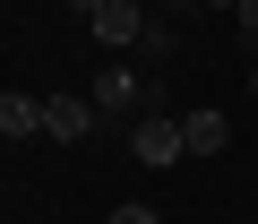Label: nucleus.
<instances>
[{
    "mask_svg": "<svg viewBox=\"0 0 258 224\" xmlns=\"http://www.w3.org/2000/svg\"><path fill=\"white\" fill-rule=\"evenodd\" d=\"M181 138H189V155H224V147H232L224 112H181Z\"/></svg>",
    "mask_w": 258,
    "mask_h": 224,
    "instance_id": "nucleus-5",
    "label": "nucleus"
},
{
    "mask_svg": "<svg viewBox=\"0 0 258 224\" xmlns=\"http://www.w3.org/2000/svg\"><path fill=\"white\" fill-rule=\"evenodd\" d=\"M129 103H138V78H129V69H103L95 78V112H129Z\"/></svg>",
    "mask_w": 258,
    "mask_h": 224,
    "instance_id": "nucleus-6",
    "label": "nucleus"
},
{
    "mask_svg": "<svg viewBox=\"0 0 258 224\" xmlns=\"http://www.w3.org/2000/svg\"><path fill=\"white\" fill-rule=\"evenodd\" d=\"M86 130H95V112H86V95H43V138L78 147Z\"/></svg>",
    "mask_w": 258,
    "mask_h": 224,
    "instance_id": "nucleus-3",
    "label": "nucleus"
},
{
    "mask_svg": "<svg viewBox=\"0 0 258 224\" xmlns=\"http://www.w3.org/2000/svg\"><path fill=\"white\" fill-rule=\"evenodd\" d=\"M112 224H155V207H112Z\"/></svg>",
    "mask_w": 258,
    "mask_h": 224,
    "instance_id": "nucleus-8",
    "label": "nucleus"
},
{
    "mask_svg": "<svg viewBox=\"0 0 258 224\" xmlns=\"http://www.w3.org/2000/svg\"><path fill=\"white\" fill-rule=\"evenodd\" d=\"M69 9H86V18H95V9H103V0H69Z\"/></svg>",
    "mask_w": 258,
    "mask_h": 224,
    "instance_id": "nucleus-9",
    "label": "nucleus"
},
{
    "mask_svg": "<svg viewBox=\"0 0 258 224\" xmlns=\"http://www.w3.org/2000/svg\"><path fill=\"white\" fill-rule=\"evenodd\" d=\"M215 9H241V0H215Z\"/></svg>",
    "mask_w": 258,
    "mask_h": 224,
    "instance_id": "nucleus-12",
    "label": "nucleus"
},
{
    "mask_svg": "<svg viewBox=\"0 0 258 224\" xmlns=\"http://www.w3.org/2000/svg\"><path fill=\"white\" fill-rule=\"evenodd\" d=\"M129 147H138V164H172V155H189V138H181V112H147L138 130H129Z\"/></svg>",
    "mask_w": 258,
    "mask_h": 224,
    "instance_id": "nucleus-1",
    "label": "nucleus"
},
{
    "mask_svg": "<svg viewBox=\"0 0 258 224\" xmlns=\"http://www.w3.org/2000/svg\"><path fill=\"white\" fill-rule=\"evenodd\" d=\"M0 138H9V147H26V138H43V95H0Z\"/></svg>",
    "mask_w": 258,
    "mask_h": 224,
    "instance_id": "nucleus-4",
    "label": "nucleus"
},
{
    "mask_svg": "<svg viewBox=\"0 0 258 224\" xmlns=\"http://www.w3.org/2000/svg\"><path fill=\"white\" fill-rule=\"evenodd\" d=\"M249 95H258V61H249Z\"/></svg>",
    "mask_w": 258,
    "mask_h": 224,
    "instance_id": "nucleus-10",
    "label": "nucleus"
},
{
    "mask_svg": "<svg viewBox=\"0 0 258 224\" xmlns=\"http://www.w3.org/2000/svg\"><path fill=\"white\" fill-rule=\"evenodd\" d=\"M86 26H95V43H147V26H155V18L138 9V0H103Z\"/></svg>",
    "mask_w": 258,
    "mask_h": 224,
    "instance_id": "nucleus-2",
    "label": "nucleus"
},
{
    "mask_svg": "<svg viewBox=\"0 0 258 224\" xmlns=\"http://www.w3.org/2000/svg\"><path fill=\"white\" fill-rule=\"evenodd\" d=\"M164 9H189V0H164Z\"/></svg>",
    "mask_w": 258,
    "mask_h": 224,
    "instance_id": "nucleus-11",
    "label": "nucleus"
},
{
    "mask_svg": "<svg viewBox=\"0 0 258 224\" xmlns=\"http://www.w3.org/2000/svg\"><path fill=\"white\" fill-rule=\"evenodd\" d=\"M232 26H241V35H258V0H241V9H232Z\"/></svg>",
    "mask_w": 258,
    "mask_h": 224,
    "instance_id": "nucleus-7",
    "label": "nucleus"
}]
</instances>
